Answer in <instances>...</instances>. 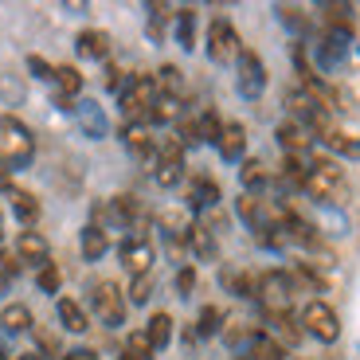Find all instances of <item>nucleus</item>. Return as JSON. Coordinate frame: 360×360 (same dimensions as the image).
Segmentation results:
<instances>
[{"instance_id":"f704fd0d","label":"nucleus","mask_w":360,"mask_h":360,"mask_svg":"<svg viewBox=\"0 0 360 360\" xmlns=\"http://www.w3.org/2000/svg\"><path fill=\"white\" fill-rule=\"evenodd\" d=\"M270 321H274V329H278V333L286 337L290 345H297V341H302V329H297V321H294L290 314H270Z\"/></svg>"},{"instance_id":"39448f33","label":"nucleus","mask_w":360,"mask_h":360,"mask_svg":"<svg viewBox=\"0 0 360 360\" xmlns=\"http://www.w3.org/2000/svg\"><path fill=\"white\" fill-rule=\"evenodd\" d=\"M302 333L333 345L337 337H341V317H337L333 306H325V302H309V306L302 309Z\"/></svg>"},{"instance_id":"473e14b6","label":"nucleus","mask_w":360,"mask_h":360,"mask_svg":"<svg viewBox=\"0 0 360 360\" xmlns=\"http://www.w3.org/2000/svg\"><path fill=\"white\" fill-rule=\"evenodd\" d=\"M219 321H224V314H219L216 306H204V309H200V321H196V333L200 337H212L219 329Z\"/></svg>"},{"instance_id":"37998d69","label":"nucleus","mask_w":360,"mask_h":360,"mask_svg":"<svg viewBox=\"0 0 360 360\" xmlns=\"http://www.w3.org/2000/svg\"><path fill=\"white\" fill-rule=\"evenodd\" d=\"M0 239H4V219H0Z\"/></svg>"},{"instance_id":"0eeeda50","label":"nucleus","mask_w":360,"mask_h":360,"mask_svg":"<svg viewBox=\"0 0 360 360\" xmlns=\"http://www.w3.org/2000/svg\"><path fill=\"white\" fill-rule=\"evenodd\" d=\"M94 314L106 325H122L126 321V294H122L114 282H98V286H94Z\"/></svg>"},{"instance_id":"2eb2a0df","label":"nucleus","mask_w":360,"mask_h":360,"mask_svg":"<svg viewBox=\"0 0 360 360\" xmlns=\"http://www.w3.org/2000/svg\"><path fill=\"white\" fill-rule=\"evenodd\" d=\"M32 325H36L32 321V309L20 306V302L0 309V329H4V333H24V329H32Z\"/></svg>"},{"instance_id":"9d476101","label":"nucleus","mask_w":360,"mask_h":360,"mask_svg":"<svg viewBox=\"0 0 360 360\" xmlns=\"http://www.w3.org/2000/svg\"><path fill=\"white\" fill-rule=\"evenodd\" d=\"M278 141H282V149H286V157H302L309 145H314V134H309V126H302V122H282Z\"/></svg>"},{"instance_id":"393cba45","label":"nucleus","mask_w":360,"mask_h":360,"mask_svg":"<svg viewBox=\"0 0 360 360\" xmlns=\"http://www.w3.org/2000/svg\"><path fill=\"white\" fill-rule=\"evenodd\" d=\"M216 200H219V184H216V180H196L192 192H188V204L192 207H212Z\"/></svg>"},{"instance_id":"6ab92c4d","label":"nucleus","mask_w":360,"mask_h":360,"mask_svg":"<svg viewBox=\"0 0 360 360\" xmlns=\"http://www.w3.org/2000/svg\"><path fill=\"white\" fill-rule=\"evenodd\" d=\"M4 188H8V200H12V207H16V216L24 219V224H32V219L39 216L36 196H32V192H24V188H12V184H4Z\"/></svg>"},{"instance_id":"e433bc0d","label":"nucleus","mask_w":360,"mask_h":360,"mask_svg":"<svg viewBox=\"0 0 360 360\" xmlns=\"http://www.w3.org/2000/svg\"><path fill=\"white\" fill-rule=\"evenodd\" d=\"M149 294H153V274H141V278H134V286H129V302L145 306V302H149Z\"/></svg>"},{"instance_id":"dca6fc26","label":"nucleus","mask_w":360,"mask_h":360,"mask_svg":"<svg viewBox=\"0 0 360 360\" xmlns=\"http://www.w3.org/2000/svg\"><path fill=\"white\" fill-rule=\"evenodd\" d=\"M59 321H63V329H71V333H86L90 329V321H86V314H82V306L79 302H71V297H59Z\"/></svg>"},{"instance_id":"58836bf2","label":"nucleus","mask_w":360,"mask_h":360,"mask_svg":"<svg viewBox=\"0 0 360 360\" xmlns=\"http://www.w3.org/2000/svg\"><path fill=\"white\" fill-rule=\"evenodd\" d=\"M20 266H24V262H20V255L0 251V270H4V274H20Z\"/></svg>"},{"instance_id":"ea45409f","label":"nucleus","mask_w":360,"mask_h":360,"mask_svg":"<svg viewBox=\"0 0 360 360\" xmlns=\"http://www.w3.org/2000/svg\"><path fill=\"white\" fill-rule=\"evenodd\" d=\"M27 67H32V71H36L39 79H55V67H51V63H44L39 55H32V59H27Z\"/></svg>"},{"instance_id":"7c9ffc66","label":"nucleus","mask_w":360,"mask_h":360,"mask_svg":"<svg viewBox=\"0 0 360 360\" xmlns=\"http://www.w3.org/2000/svg\"><path fill=\"white\" fill-rule=\"evenodd\" d=\"M157 90H165L169 98H180V71H176L172 63L157 71Z\"/></svg>"},{"instance_id":"1a4fd4ad","label":"nucleus","mask_w":360,"mask_h":360,"mask_svg":"<svg viewBox=\"0 0 360 360\" xmlns=\"http://www.w3.org/2000/svg\"><path fill=\"white\" fill-rule=\"evenodd\" d=\"M117 255H122V266H126L134 278L149 274V266H153V247L145 243V239H126Z\"/></svg>"},{"instance_id":"a211bd4d","label":"nucleus","mask_w":360,"mask_h":360,"mask_svg":"<svg viewBox=\"0 0 360 360\" xmlns=\"http://www.w3.org/2000/svg\"><path fill=\"white\" fill-rule=\"evenodd\" d=\"M321 137H325V145H329V149H337V153H345V157H360V137L345 134V129H337V126H329Z\"/></svg>"},{"instance_id":"4be33fe9","label":"nucleus","mask_w":360,"mask_h":360,"mask_svg":"<svg viewBox=\"0 0 360 360\" xmlns=\"http://www.w3.org/2000/svg\"><path fill=\"white\" fill-rule=\"evenodd\" d=\"M188 243H192V251H196L200 259H216V239H212V231H207L204 224H192Z\"/></svg>"},{"instance_id":"b1692460","label":"nucleus","mask_w":360,"mask_h":360,"mask_svg":"<svg viewBox=\"0 0 360 360\" xmlns=\"http://www.w3.org/2000/svg\"><path fill=\"white\" fill-rule=\"evenodd\" d=\"M55 82H59V94H63V98H75V94H79L82 90V75H79V67H55Z\"/></svg>"},{"instance_id":"2f4dec72","label":"nucleus","mask_w":360,"mask_h":360,"mask_svg":"<svg viewBox=\"0 0 360 360\" xmlns=\"http://www.w3.org/2000/svg\"><path fill=\"white\" fill-rule=\"evenodd\" d=\"M196 126H200V141L219 145V134H224V126H219V117H216V114H200V117H196Z\"/></svg>"},{"instance_id":"4c0bfd02","label":"nucleus","mask_w":360,"mask_h":360,"mask_svg":"<svg viewBox=\"0 0 360 360\" xmlns=\"http://www.w3.org/2000/svg\"><path fill=\"white\" fill-rule=\"evenodd\" d=\"M176 290H180V294H192V290H196V270H192V266H184L176 274Z\"/></svg>"},{"instance_id":"cd10ccee","label":"nucleus","mask_w":360,"mask_h":360,"mask_svg":"<svg viewBox=\"0 0 360 360\" xmlns=\"http://www.w3.org/2000/svg\"><path fill=\"white\" fill-rule=\"evenodd\" d=\"M157 145V161H169V165H184V145H180V137H161Z\"/></svg>"},{"instance_id":"20e7f679","label":"nucleus","mask_w":360,"mask_h":360,"mask_svg":"<svg viewBox=\"0 0 360 360\" xmlns=\"http://www.w3.org/2000/svg\"><path fill=\"white\" fill-rule=\"evenodd\" d=\"M266 314H290V297H294V278L282 274V270H266L259 278V290H255Z\"/></svg>"},{"instance_id":"72a5a7b5","label":"nucleus","mask_w":360,"mask_h":360,"mask_svg":"<svg viewBox=\"0 0 360 360\" xmlns=\"http://www.w3.org/2000/svg\"><path fill=\"white\" fill-rule=\"evenodd\" d=\"M157 184L161 188H172V184H180V176H184V165H169V161H157Z\"/></svg>"},{"instance_id":"6e6552de","label":"nucleus","mask_w":360,"mask_h":360,"mask_svg":"<svg viewBox=\"0 0 360 360\" xmlns=\"http://www.w3.org/2000/svg\"><path fill=\"white\" fill-rule=\"evenodd\" d=\"M235 63H239V94L243 98H259L262 90H266V67H262V59L243 47V55Z\"/></svg>"},{"instance_id":"5701e85b","label":"nucleus","mask_w":360,"mask_h":360,"mask_svg":"<svg viewBox=\"0 0 360 360\" xmlns=\"http://www.w3.org/2000/svg\"><path fill=\"white\" fill-rule=\"evenodd\" d=\"M247 356H251V360H282V356H286V349H282V345H274L270 337H251Z\"/></svg>"},{"instance_id":"412c9836","label":"nucleus","mask_w":360,"mask_h":360,"mask_svg":"<svg viewBox=\"0 0 360 360\" xmlns=\"http://www.w3.org/2000/svg\"><path fill=\"white\" fill-rule=\"evenodd\" d=\"M145 337L153 341V349H165V345L172 341V317H169V314H153V317H149V329H145Z\"/></svg>"},{"instance_id":"c9c22d12","label":"nucleus","mask_w":360,"mask_h":360,"mask_svg":"<svg viewBox=\"0 0 360 360\" xmlns=\"http://www.w3.org/2000/svg\"><path fill=\"white\" fill-rule=\"evenodd\" d=\"M36 282H39L44 294H55V290H59V266H55V262H44L39 274H36Z\"/></svg>"},{"instance_id":"f257e3e1","label":"nucleus","mask_w":360,"mask_h":360,"mask_svg":"<svg viewBox=\"0 0 360 360\" xmlns=\"http://www.w3.org/2000/svg\"><path fill=\"white\" fill-rule=\"evenodd\" d=\"M0 157H4L12 169H24V165L36 157V137H32V129L12 114L0 117Z\"/></svg>"},{"instance_id":"a19ab883","label":"nucleus","mask_w":360,"mask_h":360,"mask_svg":"<svg viewBox=\"0 0 360 360\" xmlns=\"http://www.w3.org/2000/svg\"><path fill=\"white\" fill-rule=\"evenodd\" d=\"M63 360H98V356H94V352H90V349H71V352H67Z\"/></svg>"},{"instance_id":"a878e982","label":"nucleus","mask_w":360,"mask_h":360,"mask_svg":"<svg viewBox=\"0 0 360 360\" xmlns=\"http://www.w3.org/2000/svg\"><path fill=\"white\" fill-rule=\"evenodd\" d=\"M153 352H157V349H153V341H149V337H145V329H141V333H129L122 360H149Z\"/></svg>"},{"instance_id":"ddd939ff","label":"nucleus","mask_w":360,"mask_h":360,"mask_svg":"<svg viewBox=\"0 0 360 360\" xmlns=\"http://www.w3.org/2000/svg\"><path fill=\"white\" fill-rule=\"evenodd\" d=\"M75 117H79V126L86 137H106V114H102L94 102H79V106H75Z\"/></svg>"},{"instance_id":"f8f14e48","label":"nucleus","mask_w":360,"mask_h":360,"mask_svg":"<svg viewBox=\"0 0 360 360\" xmlns=\"http://www.w3.org/2000/svg\"><path fill=\"white\" fill-rule=\"evenodd\" d=\"M75 47H79V55H86V59H106L110 55V36L98 32V27H86V32H79Z\"/></svg>"},{"instance_id":"c85d7f7f","label":"nucleus","mask_w":360,"mask_h":360,"mask_svg":"<svg viewBox=\"0 0 360 360\" xmlns=\"http://www.w3.org/2000/svg\"><path fill=\"white\" fill-rule=\"evenodd\" d=\"M239 180H243V188L255 196V188H262V184H266L270 176H266V169H262V161H247V165H243V172H239Z\"/></svg>"},{"instance_id":"7ed1b4c3","label":"nucleus","mask_w":360,"mask_h":360,"mask_svg":"<svg viewBox=\"0 0 360 360\" xmlns=\"http://www.w3.org/2000/svg\"><path fill=\"white\" fill-rule=\"evenodd\" d=\"M157 98H161L157 79L137 75V79L126 82V90H122V114H126L129 122H137V126H145V122H149V110H153Z\"/></svg>"},{"instance_id":"f03ea898","label":"nucleus","mask_w":360,"mask_h":360,"mask_svg":"<svg viewBox=\"0 0 360 360\" xmlns=\"http://www.w3.org/2000/svg\"><path fill=\"white\" fill-rule=\"evenodd\" d=\"M302 188L314 200H329V204H345V200H349V180H345V172L337 169L333 161H325V157L309 165V176H306Z\"/></svg>"},{"instance_id":"4468645a","label":"nucleus","mask_w":360,"mask_h":360,"mask_svg":"<svg viewBox=\"0 0 360 360\" xmlns=\"http://www.w3.org/2000/svg\"><path fill=\"white\" fill-rule=\"evenodd\" d=\"M16 255H20V262H39V266H44L47 262V239L39 231H24L20 243H16Z\"/></svg>"},{"instance_id":"bb28decb","label":"nucleus","mask_w":360,"mask_h":360,"mask_svg":"<svg viewBox=\"0 0 360 360\" xmlns=\"http://www.w3.org/2000/svg\"><path fill=\"white\" fill-rule=\"evenodd\" d=\"M176 117H180V98H169V94H161L149 110V122H176Z\"/></svg>"},{"instance_id":"c756f323","label":"nucleus","mask_w":360,"mask_h":360,"mask_svg":"<svg viewBox=\"0 0 360 360\" xmlns=\"http://www.w3.org/2000/svg\"><path fill=\"white\" fill-rule=\"evenodd\" d=\"M192 36H196V12L180 8L176 12V39H180V47H192Z\"/></svg>"},{"instance_id":"9b49d317","label":"nucleus","mask_w":360,"mask_h":360,"mask_svg":"<svg viewBox=\"0 0 360 360\" xmlns=\"http://www.w3.org/2000/svg\"><path fill=\"white\" fill-rule=\"evenodd\" d=\"M243 149H247V129L239 126V122L224 126V134H219V157H224V161H239Z\"/></svg>"},{"instance_id":"aec40b11","label":"nucleus","mask_w":360,"mask_h":360,"mask_svg":"<svg viewBox=\"0 0 360 360\" xmlns=\"http://www.w3.org/2000/svg\"><path fill=\"white\" fill-rule=\"evenodd\" d=\"M122 141H126V149H134L137 157H145L149 149H153V137H149V129L137 126V122H129V126L122 129Z\"/></svg>"},{"instance_id":"423d86ee","label":"nucleus","mask_w":360,"mask_h":360,"mask_svg":"<svg viewBox=\"0 0 360 360\" xmlns=\"http://www.w3.org/2000/svg\"><path fill=\"white\" fill-rule=\"evenodd\" d=\"M207 55H212L216 63H231V59L243 55V47H239V32H235L227 20H212V27H207Z\"/></svg>"},{"instance_id":"79ce46f5","label":"nucleus","mask_w":360,"mask_h":360,"mask_svg":"<svg viewBox=\"0 0 360 360\" xmlns=\"http://www.w3.org/2000/svg\"><path fill=\"white\" fill-rule=\"evenodd\" d=\"M20 360H44V356H39V352H24Z\"/></svg>"},{"instance_id":"f3484780","label":"nucleus","mask_w":360,"mask_h":360,"mask_svg":"<svg viewBox=\"0 0 360 360\" xmlns=\"http://www.w3.org/2000/svg\"><path fill=\"white\" fill-rule=\"evenodd\" d=\"M106 247H110V239H106V227H98V224H90L86 231H82V259H102L106 255Z\"/></svg>"}]
</instances>
